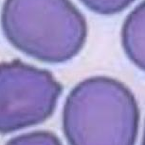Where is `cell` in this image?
I'll list each match as a JSON object with an SVG mask.
<instances>
[{
    "instance_id": "cell-1",
    "label": "cell",
    "mask_w": 145,
    "mask_h": 145,
    "mask_svg": "<svg viewBox=\"0 0 145 145\" xmlns=\"http://www.w3.org/2000/svg\"><path fill=\"white\" fill-rule=\"evenodd\" d=\"M138 126L134 94L114 78L89 77L66 97L63 130L69 145H135Z\"/></svg>"
},
{
    "instance_id": "cell-2",
    "label": "cell",
    "mask_w": 145,
    "mask_h": 145,
    "mask_svg": "<svg viewBox=\"0 0 145 145\" xmlns=\"http://www.w3.org/2000/svg\"><path fill=\"white\" fill-rule=\"evenodd\" d=\"M1 27L23 54L46 63H63L85 46L87 25L70 0H5Z\"/></svg>"
},
{
    "instance_id": "cell-3",
    "label": "cell",
    "mask_w": 145,
    "mask_h": 145,
    "mask_svg": "<svg viewBox=\"0 0 145 145\" xmlns=\"http://www.w3.org/2000/svg\"><path fill=\"white\" fill-rule=\"evenodd\" d=\"M63 87L50 72L21 61L0 64V134L44 123Z\"/></svg>"
},
{
    "instance_id": "cell-4",
    "label": "cell",
    "mask_w": 145,
    "mask_h": 145,
    "mask_svg": "<svg viewBox=\"0 0 145 145\" xmlns=\"http://www.w3.org/2000/svg\"><path fill=\"white\" fill-rule=\"evenodd\" d=\"M144 2L138 5L124 21L121 29V42L126 56L138 68L144 70Z\"/></svg>"
},
{
    "instance_id": "cell-5",
    "label": "cell",
    "mask_w": 145,
    "mask_h": 145,
    "mask_svg": "<svg viewBox=\"0 0 145 145\" xmlns=\"http://www.w3.org/2000/svg\"><path fill=\"white\" fill-rule=\"evenodd\" d=\"M135 0H81L93 12L101 15H112L124 10Z\"/></svg>"
},
{
    "instance_id": "cell-6",
    "label": "cell",
    "mask_w": 145,
    "mask_h": 145,
    "mask_svg": "<svg viewBox=\"0 0 145 145\" xmlns=\"http://www.w3.org/2000/svg\"><path fill=\"white\" fill-rule=\"evenodd\" d=\"M7 145H62V143L53 133L35 131L17 136L11 138Z\"/></svg>"
}]
</instances>
